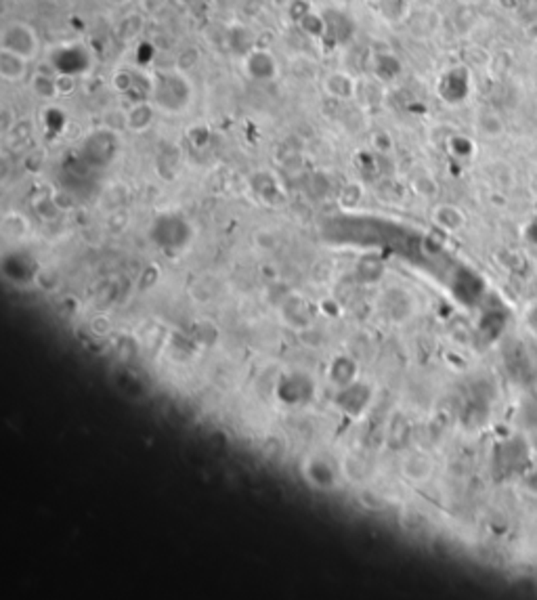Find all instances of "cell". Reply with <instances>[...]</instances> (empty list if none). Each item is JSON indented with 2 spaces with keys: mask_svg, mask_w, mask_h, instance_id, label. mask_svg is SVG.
<instances>
[{
  "mask_svg": "<svg viewBox=\"0 0 537 600\" xmlns=\"http://www.w3.org/2000/svg\"><path fill=\"white\" fill-rule=\"evenodd\" d=\"M477 128H479L481 134L493 139V136H500V134L504 132V122H502V118H500L495 112L483 109V112L477 116Z\"/></svg>",
  "mask_w": 537,
  "mask_h": 600,
  "instance_id": "9c48e42d",
  "label": "cell"
},
{
  "mask_svg": "<svg viewBox=\"0 0 537 600\" xmlns=\"http://www.w3.org/2000/svg\"><path fill=\"white\" fill-rule=\"evenodd\" d=\"M109 3H114V5H128L130 0H109Z\"/></svg>",
  "mask_w": 537,
  "mask_h": 600,
  "instance_id": "e0dca14e",
  "label": "cell"
},
{
  "mask_svg": "<svg viewBox=\"0 0 537 600\" xmlns=\"http://www.w3.org/2000/svg\"><path fill=\"white\" fill-rule=\"evenodd\" d=\"M414 187H416L418 193H422V195H426V197L437 193V185H434V181H432L430 177H418V179L414 181Z\"/></svg>",
  "mask_w": 537,
  "mask_h": 600,
  "instance_id": "9a60e30c",
  "label": "cell"
},
{
  "mask_svg": "<svg viewBox=\"0 0 537 600\" xmlns=\"http://www.w3.org/2000/svg\"><path fill=\"white\" fill-rule=\"evenodd\" d=\"M168 5V0H143V7L149 11V13H156L160 9H164Z\"/></svg>",
  "mask_w": 537,
  "mask_h": 600,
  "instance_id": "2e32d148",
  "label": "cell"
},
{
  "mask_svg": "<svg viewBox=\"0 0 537 600\" xmlns=\"http://www.w3.org/2000/svg\"><path fill=\"white\" fill-rule=\"evenodd\" d=\"M153 118H156V107L149 101H139L124 114V126L130 132H145L153 124Z\"/></svg>",
  "mask_w": 537,
  "mask_h": 600,
  "instance_id": "5b68a950",
  "label": "cell"
},
{
  "mask_svg": "<svg viewBox=\"0 0 537 600\" xmlns=\"http://www.w3.org/2000/svg\"><path fill=\"white\" fill-rule=\"evenodd\" d=\"M371 145L378 149V152L387 154V152H391V149H393V136L387 130H378V132L371 134Z\"/></svg>",
  "mask_w": 537,
  "mask_h": 600,
  "instance_id": "4fadbf2b",
  "label": "cell"
},
{
  "mask_svg": "<svg viewBox=\"0 0 537 600\" xmlns=\"http://www.w3.org/2000/svg\"><path fill=\"white\" fill-rule=\"evenodd\" d=\"M298 26L302 28V32L304 34H309V36H313V38H319V36H324L326 34V30H328V21L317 13V11H309L306 13L300 21H298Z\"/></svg>",
  "mask_w": 537,
  "mask_h": 600,
  "instance_id": "30bf717a",
  "label": "cell"
},
{
  "mask_svg": "<svg viewBox=\"0 0 537 600\" xmlns=\"http://www.w3.org/2000/svg\"><path fill=\"white\" fill-rule=\"evenodd\" d=\"M200 63V51L195 46H187L177 55V71L187 73Z\"/></svg>",
  "mask_w": 537,
  "mask_h": 600,
  "instance_id": "7c38bea8",
  "label": "cell"
},
{
  "mask_svg": "<svg viewBox=\"0 0 537 600\" xmlns=\"http://www.w3.org/2000/svg\"><path fill=\"white\" fill-rule=\"evenodd\" d=\"M244 69H246V73H248L252 80H258V82L275 80L277 73H279V67H277L275 57H273L269 51H263V48H252V51L246 55V59H244Z\"/></svg>",
  "mask_w": 537,
  "mask_h": 600,
  "instance_id": "7a4b0ae2",
  "label": "cell"
},
{
  "mask_svg": "<svg viewBox=\"0 0 537 600\" xmlns=\"http://www.w3.org/2000/svg\"><path fill=\"white\" fill-rule=\"evenodd\" d=\"M28 63H30V59H26V57H21L9 48H0V78L9 85L26 80L28 71H30Z\"/></svg>",
  "mask_w": 537,
  "mask_h": 600,
  "instance_id": "3957f363",
  "label": "cell"
},
{
  "mask_svg": "<svg viewBox=\"0 0 537 600\" xmlns=\"http://www.w3.org/2000/svg\"><path fill=\"white\" fill-rule=\"evenodd\" d=\"M143 28H145V17H143L141 13H128V15H124V17L118 21V26H116V36H118L120 40H124V42H130V40H134V38L143 32Z\"/></svg>",
  "mask_w": 537,
  "mask_h": 600,
  "instance_id": "ba28073f",
  "label": "cell"
},
{
  "mask_svg": "<svg viewBox=\"0 0 537 600\" xmlns=\"http://www.w3.org/2000/svg\"><path fill=\"white\" fill-rule=\"evenodd\" d=\"M57 89H59V97H63V95H69V93H73V89H76V78L71 76V73H57Z\"/></svg>",
  "mask_w": 537,
  "mask_h": 600,
  "instance_id": "5bb4252c",
  "label": "cell"
},
{
  "mask_svg": "<svg viewBox=\"0 0 537 600\" xmlns=\"http://www.w3.org/2000/svg\"><path fill=\"white\" fill-rule=\"evenodd\" d=\"M181 5H193V3H197V0H179Z\"/></svg>",
  "mask_w": 537,
  "mask_h": 600,
  "instance_id": "ac0fdd59",
  "label": "cell"
},
{
  "mask_svg": "<svg viewBox=\"0 0 537 600\" xmlns=\"http://www.w3.org/2000/svg\"><path fill=\"white\" fill-rule=\"evenodd\" d=\"M134 85H137V73H132L128 69H118L112 76V89L120 95L132 93Z\"/></svg>",
  "mask_w": 537,
  "mask_h": 600,
  "instance_id": "8fae6325",
  "label": "cell"
},
{
  "mask_svg": "<svg viewBox=\"0 0 537 600\" xmlns=\"http://www.w3.org/2000/svg\"><path fill=\"white\" fill-rule=\"evenodd\" d=\"M30 91L42 99V101H53L59 97V89H57V73L53 71H34V76L30 78Z\"/></svg>",
  "mask_w": 537,
  "mask_h": 600,
  "instance_id": "52a82bcc",
  "label": "cell"
},
{
  "mask_svg": "<svg viewBox=\"0 0 537 600\" xmlns=\"http://www.w3.org/2000/svg\"><path fill=\"white\" fill-rule=\"evenodd\" d=\"M432 220H434L437 227L453 233V231H459V229L464 227L466 216H464V212L459 210V208H455V206H451V204H443V206H437V208H434Z\"/></svg>",
  "mask_w": 537,
  "mask_h": 600,
  "instance_id": "8992f818",
  "label": "cell"
},
{
  "mask_svg": "<svg viewBox=\"0 0 537 600\" xmlns=\"http://www.w3.org/2000/svg\"><path fill=\"white\" fill-rule=\"evenodd\" d=\"M0 48H9L32 61L40 51L38 32L26 21H9L0 32Z\"/></svg>",
  "mask_w": 537,
  "mask_h": 600,
  "instance_id": "6da1fadb",
  "label": "cell"
},
{
  "mask_svg": "<svg viewBox=\"0 0 537 600\" xmlns=\"http://www.w3.org/2000/svg\"><path fill=\"white\" fill-rule=\"evenodd\" d=\"M324 89L338 101H351L357 95V78L346 71H330L324 80Z\"/></svg>",
  "mask_w": 537,
  "mask_h": 600,
  "instance_id": "277c9868",
  "label": "cell"
}]
</instances>
